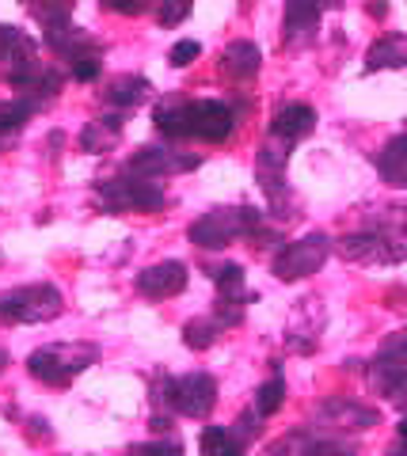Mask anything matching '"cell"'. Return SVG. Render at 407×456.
I'll list each match as a JSON object with an SVG mask.
<instances>
[{"instance_id":"cell-21","label":"cell","mask_w":407,"mask_h":456,"mask_svg":"<svg viewBox=\"0 0 407 456\" xmlns=\"http://www.w3.org/2000/svg\"><path fill=\"white\" fill-rule=\"evenodd\" d=\"M149 95H152V84H149L145 77H137V73L110 80V84H107V92H103L107 103H110V107H122V110H130V107H137V103H145Z\"/></svg>"},{"instance_id":"cell-27","label":"cell","mask_w":407,"mask_h":456,"mask_svg":"<svg viewBox=\"0 0 407 456\" xmlns=\"http://www.w3.org/2000/svg\"><path fill=\"white\" fill-rule=\"evenodd\" d=\"M31 114H35V107L27 103V99H4V103H0V134H16Z\"/></svg>"},{"instance_id":"cell-33","label":"cell","mask_w":407,"mask_h":456,"mask_svg":"<svg viewBox=\"0 0 407 456\" xmlns=\"http://www.w3.org/2000/svg\"><path fill=\"white\" fill-rule=\"evenodd\" d=\"M126 456H183V445H175V441H149V445H134Z\"/></svg>"},{"instance_id":"cell-31","label":"cell","mask_w":407,"mask_h":456,"mask_svg":"<svg viewBox=\"0 0 407 456\" xmlns=\"http://www.w3.org/2000/svg\"><path fill=\"white\" fill-rule=\"evenodd\" d=\"M305 456H358L354 445H346V441H335V437H324V441H308Z\"/></svg>"},{"instance_id":"cell-19","label":"cell","mask_w":407,"mask_h":456,"mask_svg":"<svg viewBox=\"0 0 407 456\" xmlns=\"http://www.w3.org/2000/svg\"><path fill=\"white\" fill-rule=\"evenodd\" d=\"M381 69H407V35H385L370 46L366 73H381Z\"/></svg>"},{"instance_id":"cell-22","label":"cell","mask_w":407,"mask_h":456,"mask_svg":"<svg viewBox=\"0 0 407 456\" xmlns=\"http://www.w3.org/2000/svg\"><path fill=\"white\" fill-rule=\"evenodd\" d=\"M244 441L224 426H206L202 430V456H244Z\"/></svg>"},{"instance_id":"cell-1","label":"cell","mask_w":407,"mask_h":456,"mask_svg":"<svg viewBox=\"0 0 407 456\" xmlns=\"http://www.w3.org/2000/svg\"><path fill=\"white\" fill-rule=\"evenodd\" d=\"M152 122H157L164 137H199V141H214V145L229 137L236 126L232 110L217 103V99H191V103L167 99V103L157 107Z\"/></svg>"},{"instance_id":"cell-36","label":"cell","mask_w":407,"mask_h":456,"mask_svg":"<svg viewBox=\"0 0 407 456\" xmlns=\"http://www.w3.org/2000/svg\"><path fill=\"white\" fill-rule=\"evenodd\" d=\"M103 8L118 12V16H137V12H145V0H103Z\"/></svg>"},{"instance_id":"cell-9","label":"cell","mask_w":407,"mask_h":456,"mask_svg":"<svg viewBox=\"0 0 407 456\" xmlns=\"http://www.w3.org/2000/svg\"><path fill=\"white\" fill-rule=\"evenodd\" d=\"M335 251H339L346 263H366V266H388V263L407 259V248L381 232H350L335 244Z\"/></svg>"},{"instance_id":"cell-34","label":"cell","mask_w":407,"mask_h":456,"mask_svg":"<svg viewBox=\"0 0 407 456\" xmlns=\"http://www.w3.org/2000/svg\"><path fill=\"white\" fill-rule=\"evenodd\" d=\"M259 411H244V415L240 419H236V426H232V434L236 437H240L244 441V445H248V441H256V434H259Z\"/></svg>"},{"instance_id":"cell-10","label":"cell","mask_w":407,"mask_h":456,"mask_svg":"<svg viewBox=\"0 0 407 456\" xmlns=\"http://www.w3.org/2000/svg\"><path fill=\"white\" fill-rule=\"evenodd\" d=\"M38 61V42L31 35H23L20 27L0 23V73H4L8 84H16L20 77L35 73Z\"/></svg>"},{"instance_id":"cell-28","label":"cell","mask_w":407,"mask_h":456,"mask_svg":"<svg viewBox=\"0 0 407 456\" xmlns=\"http://www.w3.org/2000/svg\"><path fill=\"white\" fill-rule=\"evenodd\" d=\"M308 437L305 430H289V434H282L274 441V445H266V456H305V449H308Z\"/></svg>"},{"instance_id":"cell-32","label":"cell","mask_w":407,"mask_h":456,"mask_svg":"<svg viewBox=\"0 0 407 456\" xmlns=\"http://www.w3.org/2000/svg\"><path fill=\"white\" fill-rule=\"evenodd\" d=\"M202 53V46L194 38H183V42H175L172 46V53H167V61H172L175 69H187V65H194V57Z\"/></svg>"},{"instance_id":"cell-30","label":"cell","mask_w":407,"mask_h":456,"mask_svg":"<svg viewBox=\"0 0 407 456\" xmlns=\"http://www.w3.org/2000/svg\"><path fill=\"white\" fill-rule=\"evenodd\" d=\"M100 73H103V50H88L84 57H77V61H73V77L80 84L100 80Z\"/></svg>"},{"instance_id":"cell-38","label":"cell","mask_w":407,"mask_h":456,"mask_svg":"<svg viewBox=\"0 0 407 456\" xmlns=\"http://www.w3.org/2000/svg\"><path fill=\"white\" fill-rule=\"evenodd\" d=\"M385 456H407V445H403V441H396V445H392Z\"/></svg>"},{"instance_id":"cell-25","label":"cell","mask_w":407,"mask_h":456,"mask_svg":"<svg viewBox=\"0 0 407 456\" xmlns=\"http://www.w3.org/2000/svg\"><path fill=\"white\" fill-rule=\"evenodd\" d=\"M27 8H31V16L42 27H58V23H69L77 0H27Z\"/></svg>"},{"instance_id":"cell-37","label":"cell","mask_w":407,"mask_h":456,"mask_svg":"<svg viewBox=\"0 0 407 456\" xmlns=\"http://www.w3.org/2000/svg\"><path fill=\"white\" fill-rule=\"evenodd\" d=\"M370 16L373 20H385L388 16V0H370Z\"/></svg>"},{"instance_id":"cell-8","label":"cell","mask_w":407,"mask_h":456,"mask_svg":"<svg viewBox=\"0 0 407 456\" xmlns=\"http://www.w3.org/2000/svg\"><path fill=\"white\" fill-rule=\"evenodd\" d=\"M286 164H289V141H263L259 156H256V179L259 187L271 198V209L278 217H293V206H289V191H286Z\"/></svg>"},{"instance_id":"cell-14","label":"cell","mask_w":407,"mask_h":456,"mask_svg":"<svg viewBox=\"0 0 407 456\" xmlns=\"http://www.w3.org/2000/svg\"><path fill=\"white\" fill-rule=\"evenodd\" d=\"M320 0H286V46H308L320 27Z\"/></svg>"},{"instance_id":"cell-20","label":"cell","mask_w":407,"mask_h":456,"mask_svg":"<svg viewBox=\"0 0 407 456\" xmlns=\"http://www.w3.org/2000/svg\"><path fill=\"white\" fill-rule=\"evenodd\" d=\"M377 171L388 187H407V134L392 137L388 145L377 152Z\"/></svg>"},{"instance_id":"cell-3","label":"cell","mask_w":407,"mask_h":456,"mask_svg":"<svg viewBox=\"0 0 407 456\" xmlns=\"http://www.w3.org/2000/svg\"><path fill=\"white\" fill-rule=\"evenodd\" d=\"M259 224H263L259 209H251V206H217V209L202 213V217L187 228V236H191L194 248L221 251V248L236 244L240 236H251Z\"/></svg>"},{"instance_id":"cell-35","label":"cell","mask_w":407,"mask_h":456,"mask_svg":"<svg viewBox=\"0 0 407 456\" xmlns=\"http://www.w3.org/2000/svg\"><path fill=\"white\" fill-rule=\"evenodd\" d=\"M160 4H164L160 8V23H167V27L179 23L191 12V0H160Z\"/></svg>"},{"instance_id":"cell-41","label":"cell","mask_w":407,"mask_h":456,"mask_svg":"<svg viewBox=\"0 0 407 456\" xmlns=\"http://www.w3.org/2000/svg\"><path fill=\"white\" fill-rule=\"evenodd\" d=\"M4 365H8V354H4V350H0V373H4Z\"/></svg>"},{"instance_id":"cell-39","label":"cell","mask_w":407,"mask_h":456,"mask_svg":"<svg viewBox=\"0 0 407 456\" xmlns=\"http://www.w3.org/2000/svg\"><path fill=\"white\" fill-rule=\"evenodd\" d=\"M320 4H324V8H343L346 0H320Z\"/></svg>"},{"instance_id":"cell-6","label":"cell","mask_w":407,"mask_h":456,"mask_svg":"<svg viewBox=\"0 0 407 456\" xmlns=\"http://www.w3.org/2000/svg\"><path fill=\"white\" fill-rule=\"evenodd\" d=\"M157 399L183 419H206L217 407V380L209 373H187L179 380H160Z\"/></svg>"},{"instance_id":"cell-16","label":"cell","mask_w":407,"mask_h":456,"mask_svg":"<svg viewBox=\"0 0 407 456\" xmlns=\"http://www.w3.org/2000/svg\"><path fill=\"white\" fill-rule=\"evenodd\" d=\"M259 65H263V53L256 42H248V38L229 42L221 53V69H224V77H232V80H251L259 73Z\"/></svg>"},{"instance_id":"cell-7","label":"cell","mask_w":407,"mask_h":456,"mask_svg":"<svg viewBox=\"0 0 407 456\" xmlns=\"http://www.w3.org/2000/svg\"><path fill=\"white\" fill-rule=\"evenodd\" d=\"M335 251V244L324 232H308L301 240H293L282 251L274 255V278L278 281H301V278H313L320 266L328 263V255Z\"/></svg>"},{"instance_id":"cell-26","label":"cell","mask_w":407,"mask_h":456,"mask_svg":"<svg viewBox=\"0 0 407 456\" xmlns=\"http://www.w3.org/2000/svg\"><path fill=\"white\" fill-rule=\"evenodd\" d=\"M282 403H286V380H282V373L274 369V377L256 392V411H259L263 419H271L274 411H282Z\"/></svg>"},{"instance_id":"cell-23","label":"cell","mask_w":407,"mask_h":456,"mask_svg":"<svg viewBox=\"0 0 407 456\" xmlns=\"http://www.w3.org/2000/svg\"><path fill=\"white\" fill-rule=\"evenodd\" d=\"M214 285H217V297H224V301H244V285H248V274H244V266L240 263H224L217 266L214 274Z\"/></svg>"},{"instance_id":"cell-42","label":"cell","mask_w":407,"mask_h":456,"mask_svg":"<svg viewBox=\"0 0 407 456\" xmlns=\"http://www.w3.org/2000/svg\"><path fill=\"white\" fill-rule=\"evenodd\" d=\"M403 228H407V209H403Z\"/></svg>"},{"instance_id":"cell-24","label":"cell","mask_w":407,"mask_h":456,"mask_svg":"<svg viewBox=\"0 0 407 456\" xmlns=\"http://www.w3.org/2000/svg\"><path fill=\"white\" fill-rule=\"evenodd\" d=\"M217 335H221V323L214 316H194L183 323V342L191 350H209L217 342Z\"/></svg>"},{"instance_id":"cell-2","label":"cell","mask_w":407,"mask_h":456,"mask_svg":"<svg viewBox=\"0 0 407 456\" xmlns=\"http://www.w3.org/2000/svg\"><path fill=\"white\" fill-rule=\"evenodd\" d=\"M95 362H100V346L95 342H50V346H42L27 358V373L42 384H50V388H65Z\"/></svg>"},{"instance_id":"cell-12","label":"cell","mask_w":407,"mask_h":456,"mask_svg":"<svg viewBox=\"0 0 407 456\" xmlns=\"http://www.w3.org/2000/svg\"><path fill=\"white\" fill-rule=\"evenodd\" d=\"M137 293L145 297V301H172L187 289V263L179 259H164V263H152L145 266L142 274H137Z\"/></svg>"},{"instance_id":"cell-4","label":"cell","mask_w":407,"mask_h":456,"mask_svg":"<svg viewBox=\"0 0 407 456\" xmlns=\"http://www.w3.org/2000/svg\"><path fill=\"white\" fill-rule=\"evenodd\" d=\"M95 202H100L103 213H160L167 206V198L157 179H142L122 171L118 179H103L95 187Z\"/></svg>"},{"instance_id":"cell-5","label":"cell","mask_w":407,"mask_h":456,"mask_svg":"<svg viewBox=\"0 0 407 456\" xmlns=\"http://www.w3.org/2000/svg\"><path fill=\"white\" fill-rule=\"evenodd\" d=\"M65 312V297L58 285L35 281L0 293V320L4 323H50Z\"/></svg>"},{"instance_id":"cell-29","label":"cell","mask_w":407,"mask_h":456,"mask_svg":"<svg viewBox=\"0 0 407 456\" xmlns=\"http://www.w3.org/2000/svg\"><path fill=\"white\" fill-rule=\"evenodd\" d=\"M377 358H385L392 365H403L407 369V327H403V331L385 335V342L377 346Z\"/></svg>"},{"instance_id":"cell-18","label":"cell","mask_w":407,"mask_h":456,"mask_svg":"<svg viewBox=\"0 0 407 456\" xmlns=\"http://www.w3.org/2000/svg\"><path fill=\"white\" fill-rule=\"evenodd\" d=\"M118 141H122V114H103V118H95L80 130L84 152H115Z\"/></svg>"},{"instance_id":"cell-40","label":"cell","mask_w":407,"mask_h":456,"mask_svg":"<svg viewBox=\"0 0 407 456\" xmlns=\"http://www.w3.org/2000/svg\"><path fill=\"white\" fill-rule=\"evenodd\" d=\"M400 441H403V445H407V419L400 422Z\"/></svg>"},{"instance_id":"cell-13","label":"cell","mask_w":407,"mask_h":456,"mask_svg":"<svg viewBox=\"0 0 407 456\" xmlns=\"http://www.w3.org/2000/svg\"><path fill=\"white\" fill-rule=\"evenodd\" d=\"M316 419L331 426V430H343V434H362V430H373L381 415L373 407L358 403V399H346V395H335V399H324L316 411Z\"/></svg>"},{"instance_id":"cell-15","label":"cell","mask_w":407,"mask_h":456,"mask_svg":"<svg viewBox=\"0 0 407 456\" xmlns=\"http://www.w3.org/2000/svg\"><path fill=\"white\" fill-rule=\"evenodd\" d=\"M316 130V110L308 107V103H286L282 110L274 114V122H271V137L278 141H301Z\"/></svg>"},{"instance_id":"cell-11","label":"cell","mask_w":407,"mask_h":456,"mask_svg":"<svg viewBox=\"0 0 407 456\" xmlns=\"http://www.w3.org/2000/svg\"><path fill=\"white\" fill-rule=\"evenodd\" d=\"M202 160L199 156H183V152H167V149H157V145H145L137 149L130 160H126V171L130 175H142V179H164V175H179V171H194Z\"/></svg>"},{"instance_id":"cell-17","label":"cell","mask_w":407,"mask_h":456,"mask_svg":"<svg viewBox=\"0 0 407 456\" xmlns=\"http://www.w3.org/2000/svg\"><path fill=\"white\" fill-rule=\"evenodd\" d=\"M46 31V46L58 53V57H65L69 65L77 61V57H84L88 50H100L92 42V35H84L80 27H73V23H58V27H42Z\"/></svg>"}]
</instances>
